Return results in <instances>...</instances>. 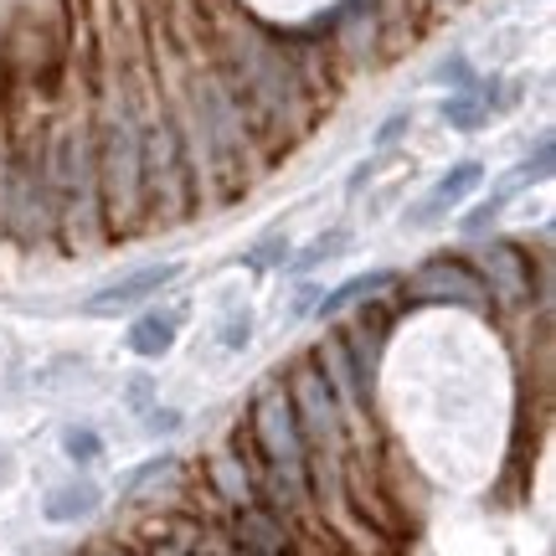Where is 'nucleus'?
I'll list each match as a JSON object with an SVG mask.
<instances>
[{
    "mask_svg": "<svg viewBox=\"0 0 556 556\" xmlns=\"http://www.w3.org/2000/svg\"><path fill=\"white\" fill-rule=\"evenodd\" d=\"M407 135H413V109H397V114H392V119L371 135V144H377V155H387V150H392L397 139H407Z\"/></svg>",
    "mask_w": 556,
    "mask_h": 556,
    "instance_id": "6ab92c4d",
    "label": "nucleus"
},
{
    "mask_svg": "<svg viewBox=\"0 0 556 556\" xmlns=\"http://www.w3.org/2000/svg\"><path fill=\"white\" fill-rule=\"evenodd\" d=\"M176 330H180V315H176V309H144V315L129 325L124 345H129L139 361H160V356H170Z\"/></svg>",
    "mask_w": 556,
    "mask_h": 556,
    "instance_id": "9b49d317",
    "label": "nucleus"
},
{
    "mask_svg": "<svg viewBox=\"0 0 556 556\" xmlns=\"http://www.w3.org/2000/svg\"><path fill=\"white\" fill-rule=\"evenodd\" d=\"M345 248H351V227H330V232H319V238L309 242V248H304V253H299L289 268H294V274H309V268H319V263L340 258Z\"/></svg>",
    "mask_w": 556,
    "mask_h": 556,
    "instance_id": "4468645a",
    "label": "nucleus"
},
{
    "mask_svg": "<svg viewBox=\"0 0 556 556\" xmlns=\"http://www.w3.org/2000/svg\"><path fill=\"white\" fill-rule=\"evenodd\" d=\"M381 165H387V160H366V165H361V170H356V176H351V186H345V191H351V197H356V191H361V186H371V180H377V170H381Z\"/></svg>",
    "mask_w": 556,
    "mask_h": 556,
    "instance_id": "5701e85b",
    "label": "nucleus"
},
{
    "mask_svg": "<svg viewBox=\"0 0 556 556\" xmlns=\"http://www.w3.org/2000/svg\"><path fill=\"white\" fill-rule=\"evenodd\" d=\"M479 186H484V165H479V160H458V165H448V170L433 180V191H428V197H422L413 212L402 217V227H413V232H422V227H438V222L448 217L458 201L475 197Z\"/></svg>",
    "mask_w": 556,
    "mask_h": 556,
    "instance_id": "1a4fd4ad",
    "label": "nucleus"
},
{
    "mask_svg": "<svg viewBox=\"0 0 556 556\" xmlns=\"http://www.w3.org/2000/svg\"><path fill=\"white\" fill-rule=\"evenodd\" d=\"M387 289H397V274H392V268H371V274H356V278H345L340 289L319 294L315 315H319V319H336L340 309H351V304H366V299H381Z\"/></svg>",
    "mask_w": 556,
    "mask_h": 556,
    "instance_id": "f8f14e48",
    "label": "nucleus"
},
{
    "mask_svg": "<svg viewBox=\"0 0 556 556\" xmlns=\"http://www.w3.org/2000/svg\"><path fill=\"white\" fill-rule=\"evenodd\" d=\"M62 454L73 458V464H99L103 458V438L88 428V422H73L67 433H62Z\"/></svg>",
    "mask_w": 556,
    "mask_h": 556,
    "instance_id": "2eb2a0df",
    "label": "nucleus"
},
{
    "mask_svg": "<svg viewBox=\"0 0 556 556\" xmlns=\"http://www.w3.org/2000/svg\"><path fill=\"white\" fill-rule=\"evenodd\" d=\"M93 135V176H99V212L109 242L129 238L144 227V206H139V114L129 103L103 109Z\"/></svg>",
    "mask_w": 556,
    "mask_h": 556,
    "instance_id": "f03ea898",
    "label": "nucleus"
},
{
    "mask_svg": "<svg viewBox=\"0 0 556 556\" xmlns=\"http://www.w3.org/2000/svg\"><path fill=\"white\" fill-rule=\"evenodd\" d=\"M253 268H274V263H289V242H263L258 253H253Z\"/></svg>",
    "mask_w": 556,
    "mask_h": 556,
    "instance_id": "412c9836",
    "label": "nucleus"
},
{
    "mask_svg": "<svg viewBox=\"0 0 556 556\" xmlns=\"http://www.w3.org/2000/svg\"><path fill=\"white\" fill-rule=\"evenodd\" d=\"M505 206H510V197H505V191H495V197H490V201H479L475 212H469V217L458 222V232H464V238H484V232L495 227V217L505 212Z\"/></svg>",
    "mask_w": 556,
    "mask_h": 556,
    "instance_id": "dca6fc26",
    "label": "nucleus"
},
{
    "mask_svg": "<svg viewBox=\"0 0 556 556\" xmlns=\"http://www.w3.org/2000/svg\"><path fill=\"white\" fill-rule=\"evenodd\" d=\"M475 268H479V278H484L490 304H531V294H536L531 253L516 248V242H484V253H479Z\"/></svg>",
    "mask_w": 556,
    "mask_h": 556,
    "instance_id": "6e6552de",
    "label": "nucleus"
},
{
    "mask_svg": "<svg viewBox=\"0 0 556 556\" xmlns=\"http://www.w3.org/2000/svg\"><path fill=\"white\" fill-rule=\"evenodd\" d=\"M253 340V309L242 304V309H227V319H222V345L227 351H242Z\"/></svg>",
    "mask_w": 556,
    "mask_h": 556,
    "instance_id": "a211bd4d",
    "label": "nucleus"
},
{
    "mask_svg": "<svg viewBox=\"0 0 556 556\" xmlns=\"http://www.w3.org/2000/svg\"><path fill=\"white\" fill-rule=\"evenodd\" d=\"M283 392H289L299 433H304V443H309V464H319L325 454L340 458V448H345V407L336 402L330 381L319 377L315 356L294 361V371H289V381H283Z\"/></svg>",
    "mask_w": 556,
    "mask_h": 556,
    "instance_id": "20e7f679",
    "label": "nucleus"
},
{
    "mask_svg": "<svg viewBox=\"0 0 556 556\" xmlns=\"http://www.w3.org/2000/svg\"><path fill=\"white\" fill-rule=\"evenodd\" d=\"M150 433H176L180 428V413L176 407H150V422H144Z\"/></svg>",
    "mask_w": 556,
    "mask_h": 556,
    "instance_id": "4be33fe9",
    "label": "nucleus"
},
{
    "mask_svg": "<svg viewBox=\"0 0 556 556\" xmlns=\"http://www.w3.org/2000/svg\"><path fill=\"white\" fill-rule=\"evenodd\" d=\"M227 556H304L299 552V536H294V520L268 510L263 500L253 505H238L227 516Z\"/></svg>",
    "mask_w": 556,
    "mask_h": 556,
    "instance_id": "0eeeda50",
    "label": "nucleus"
},
{
    "mask_svg": "<svg viewBox=\"0 0 556 556\" xmlns=\"http://www.w3.org/2000/svg\"><path fill=\"white\" fill-rule=\"evenodd\" d=\"M99 505H103V490L93 484V479H67V484H58V490H47L41 516L52 520V526H78V520H88Z\"/></svg>",
    "mask_w": 556,
    "mask_h": 556,
    "instance_id": "9d476101",
    "label": "nucleus"
},
{
    "mask_svg": "<svg viewBox=\"0 0 556 556\" xmlns=\"http://www.w3.org/2000/svg\"><path fill=\"white\" fill-rule=\"evenodd\" d=\"M402 283V299L407 304H458V309H479V315H490L495 304L484 294V278L479 268L464 253H433V258H422Z\"/></svg>",
    "mask_w": 556,
    "mask_h": 556,
    "instance_id": "39448f33",
    "label": "nucleus"
},
{
    "mask_svg": "<svg viewBox=\"0 0 556 556\" xmlns=\"http://www.w3.org/2000/svg\"><path fill=\"white\" fill-rule=\"evenodd\" d=\"M165 475H176V454H160V458H144L135 475L124 479V495H139L144 484H155V479H165Z\"/></svg>",
    "mask_w": 556,
    "mask_h": 556,
    "instance_id": "f3484780",
    "label": "nucleus"
},
{
    "mask_svg": "<svg viewBox=\"0 0 556 556\" xmlns=\"http://www.w3.org/2000/svg\"><path fill=\"white\" fill-rule=\"evenodd\" d=\"M443 119L454 124V129H464V135H475V129L490 124V103H484V93H479V78L469 83V88H458V93L443 99Z\"/></svg>",
    "mask_w": 556,
    "mask_h": 556,
    "instance_id": "ddd939ff",
    "label": "nucleus"
},
{
    "mask_svg": "<svg viewBox=\"0 0 556 556\" xmlns=\"http://www.w3.org/2000/svg\"><path fill=\"white\" fill-rule=\"evenodd\" d=\"M0 484H5V458H0Z\"/></svg>",
    "mask_w": 556,
    "mask_h": 556,
    "instance_id": "b1692460",
    "label": "nucleus"
},
{
    "mask_svg": "<svg viewBox=\"0 0 556 556\" xmlns=\"http://www.w3.org/2000/svg\"><path fill=\"white\" fill-rule=\"evenodd\" d=\"M186 274L176 258H160V263H144V268H129L124 278H114V283H103L99 294L83 299V315L93 319H114V315H129V309H144L150 299H160L176 278Z\"/></svg>",
    "mask_w": 556,
    "mask_h": 556,
    "instance_id": "423d86ee",
    "label": "nucleus"
},
{
    "mask_svg": "<svg viewBox=\"0 0 556 556\" xmlns=\"http://www.w3.org/2000/svg\"><path fill=\"white\" fill-rule=\"evenodd\" d=\"M47 191H52V227L58 248L67 253H93L109 242L99 212V176H93V135L67 124L47 144Z\"/></svg>",
    "mask_w": 556,
    "mask_h": 556,
    "instance_id": "f257e3e1",
    "label": "nucleus"
},
{
    "mask_svg": "<svg viewBox=\"0 0 556 556\" xmlns=\"http://www.w3.org/2000/svg\"><path fill=\"white\" fill-rule=\"evenodd\" d=\"M0 232L16 248L58 242L52 191H47V144L41 139H16L5 165H0Z\"/></svg>",
    "mask_w": 556,
    "mask_h": 556,
    "instance_id": "7ed1b4c3",
    "label": "nucleus"
},
{
    "mask_svg": "<svg viewBox=\"0 0 556 556\" xmlns=\"http://www.w3.org/2000/svg\"><path fill=\"white\" fill-rule=\"evenodd\" d=\"M433 78L443 83V88H454V93H458V88H469V83H475V73H469V62H464V58L454 52V58H443V62H438V73H433Z\"/></svg>",
    "mask_w": 556,
    "mask_h": 556,
    "instance_id": "aec40b11",
    "label": "nucleus"
}]
</instances>
